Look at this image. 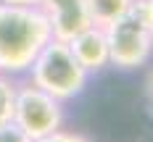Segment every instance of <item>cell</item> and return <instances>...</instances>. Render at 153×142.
Returning <instances> with one entry per match:
<instances>
[{"mask_svg": "<svg viewBox=\"0 0 153 142\" xmlns=\"http://www.w3.org/2000/svg\"><path fill=\"white\" fill-rule=\"evenodd\" d=\"M0 3H11V5H40V0H0Z\"/></svg>", "mask_w": 153, "mask_h": 142, "instance_id": "4fadbf2b", "label": "cell"}, {"mask_svg": "<svg viewBox=\"0 0 153 142\" xmlns=\"http://www.w3.org/2000/svg\"><path fill=\"white\" fill-rule=\"evenodd\" d=\"M87 11L95 26H108L135 11V0H87Z\"/></svg>", "mask_w": 153, "mask_h": 142, "instance_id": "52a82bcc", "label": "cell"}, {"mask_svg": "<svg viewBox=\"0 0 153 142\" xmlns=\"http://www.w3.org/2000/svg\"><path fill=\"white\" fill-rule=\"evenodd\" d=\"M145 95H148V103L153 105V71H151V77H148V82H145Z\"/></svg>", "mask_w": 153, "mask_h": 142, "instance_id": "7c38bea8", "label": "cell"}, {"mask_svg": "<svg viewBox=\"0 0 153 142\" xmlns=\"http://www.w3.org/2000/svg\"><path fill=\"white\" fill-rule=\"evenodd\" d=\"M69 47L74 53V58L79 61V66L92 74V71H100L111 63V55H108V37L103 26H95L90 24L87 29H82L79 34H74L69 40Z\"/></svg>", "mask_w": 153, "mask_h": 142, "instance_id": "8992f818", "label": "cell"}, {"mask_svg": "<svg viewBox=\"0 0 153 142\" xmlns=\"http://www.w3.org/2000/svg\"><path fill=\"white\" fill-rule=\"evenodd\" d=\"M40 8L48 16V24L56 40L69 42L74 34L92 24L87 0H40Z\"/></svg>", "mask_w": 153, "mask_h": 142, "instance_id": "5b68a950", "label": "cell"}, {"mask_svg": "<svg viewBox=\"0 0 153 142\" xmlns=\"http://www.w3.org/2000/svg\"><path fill=\"white\" fill-rule=\"evenodd\" d=\"M13 124L24 129L32 140H42L58 132L63 124V105L58 97L40 90L37 84H19L13 108Z\"/></svg>", "mask_w": 153, "mask_h": 142, "instance_id": "3957f363", "label": "cell"}, {"mask_svg": "<svg viewBox=\"0 0 153 142\" xmlns=\"http://www.w3.org/2000/svg\"><path fill=\"white\" fill-rule=\"evenodd\" d=\"M0 142H34V140L24 129H19L13 121H8V124H0Z\"/></svg>", "mask_w": 153, "mask_h": 142, "instance_id": "9c48e42d", "label": "cell"}, {"mask_svg": "<svg viewBox=\"0 0 153 142\" xmlns=\"http://www.w3.org/2000/svg\"><path fill=\"white\" fill-rule=\"evenodd\" d=\"M106 29V37H108V55H111V63L119 66L124 71L129 68H137L151 58L153 53V40L145 24L137 18V13L122 16L119 21L103 26Z\"/></svg>", "mask_w": 153, "mask_h": 142, "instance_id": "277c9868", "label": "cell"}, {"mask_svg": "<svg viewBox=\"0 0 153 142\" xmlns=\"http://www.w3.org/2000/svg\"><path fill=\"white\" fill-rule=\"evenodd\" d=\"M16 92H19V84L13 82V77H8V74H0V124H8V121H13Z\"/></svg>", "mask_w": 153, "mask_h": 142, "instance_id": "ba28073f", "label": "cell"}, {"mask_svg": "<svg viewBox=\"0 0 153 142\" xmlns=\"http://www.w3.org/2000/svg\"><path fill=\"white\" fill-rule=\"evenodd\" d=\"M53 40L48 16L40 5L0 3V74L29 71L37 53Z\"/></svg>", "mask_w": 153, "mask_h": 142, "instance_id": "6da1fadb", "label": "cell"}, {"mask_svg": "<svg viewBox=\"0 0 153 142\" xmlns=\"http://www.w3.org/2000/svg\"><path fill=\"white\" fill-rule=\"evenodd\" d=\"M34 142H90V140L82 137V134H76V132H63V129H58V132L48 134L42 140H34Z\"/></svg>", "mask_w": 153, "mask_h": 142, "instance_id": "8fae6325", "label": "cell"}, {"mask_svg": "<svg viewBox=\"0 0 153 142\" xmlns=\"http://www.w3.org/2000/svg\"><path fill=\"white\" fill-rule=\"evenodd\" d=\"M135 13L145 24V29H148V34L153 40V0H135Z\"/></svg>", "mask_w": 153, "mask_h": 142, "instance_id": "30bf717a", "label": "cell"}, {"mask_svg": "<svg viewBox=\"0 0 153 142\" xmlns=\"http://www.w3.org/2000/svg\"><path fill=\"white\" fill-rule=\"evenodd\" d=\"M87 77L90 74L79 66L69 42L56 40V37L37 53V58L29 66V82L50 92L53 97H58L61 103L82 92L87 84Z\"/></svg>", "mask_w": 153, "mask_h": 142, "instance_id": "7a4b0ae2", "label": "cell"}]
</instances>
